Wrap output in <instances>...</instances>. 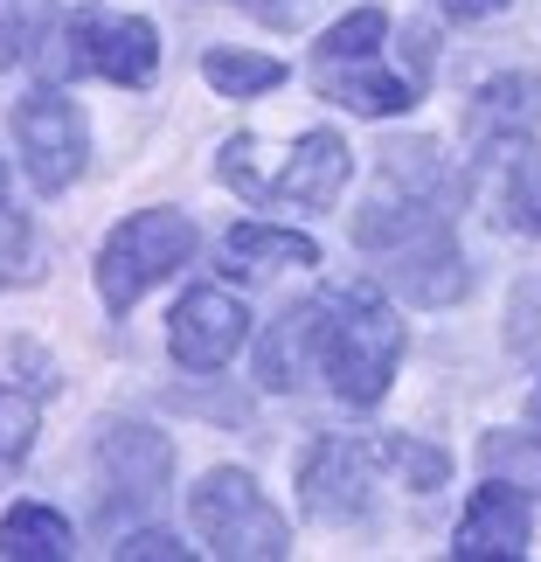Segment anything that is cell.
I'll list each match as a JSON object with an SVG mask.
<instances>
[{"instance_id":"1","label":"cell","mask_w":541,"mask_h":562,"mask_svg":"<svg viewBox=\"0 0 541 562\" xmlns=\"http://www.w3.org/2000/svg\"><path fill=\"white\" fill-rule=\"evenodd\" d=\"M313 369L327 375V389L348 409H375L396 382L403 361V319L388 306V292L375 278H354V285H334L313 299Z\"/></svg>"},{"instance_id":"2","label":"cell","mask_w":541,"mask_h":562,"mask_svg":"<svg viewBox=\"0 0 541 562\" xmlns=\"http://www.w3.org/2000/svg\"><path fill=\"white\" fill-rule=\"evenodd\" d=\"M444 209H451V167L438 139H388L375 154V188L354 215V244L375 265H396L424 244H444L451 236Z\"/></svg>"},{"instance_id":"3","label":"cell","mask_w":541,"mask_h":562,"mask_svg":"<svg viewBox=\"0 0 541 562\" xmlns=\"http://www.w3.org/2000/svg\"><path fill=\"white\" fill-rule=\"evenodd\" d=\"M244 202L264 209H334L340 188H348V139L340 133H298V139H229L223 160H215Z\"/></svg>"},{"instance_id":"4","label":"cell","mask_w":541,"mask_h":562,"mask_svg":"<svg viewBox=\"0 0 541 562\" xmlns=\"http://www.w3.org/2000/svg\"><path fill=\"white\" fill-rule=\"evenodd\" d=\"M188 521L208 542V555H229V562H278V555H292V521L257 493L250 472H236V465H215V472L194 480Z\"/></svg>"},{"instance_id":"5","label":"cell","mask_w":541,"mask_h":562,"mask_svg":"<svg viewBox=\"0 0 541 562\" xmlns=\"http://www.w3.org/2000/svg\"><path fill=\"white\" fill-rule=\"evenodd\" d=\"M188 257H194V223L181 209L125 215V223L104 236V250H98V299H104V313L125 319L146 292L160 285V278H174Z\"/></svg>"},{"instance_id":"6","label":"cell","mask_w":541,"mask_h":562,"mask_svg":"<svg viewBox=\"0 0 541 562\" xmlns=\"http://www.w3.org/2000/svg\"><path fill=\"white\" fill-rule=\"evenodd\" d=\"M465 202L493 229L541 236V146L528 133H486L465 167Z\"/></svg>"},{"instance_id":"7","label":"cell","mask_w":541,"mask_h":562,"mask_svg":"<svg viewBox=\"0 0 541 562\" xmlns=\"http://www.w3.org/2000/svg\"><path fill=\"white\" fill-rule=\"evenodd\" d=\"M98 486H104V521H133V514H154L174 486V445L160 438L154 424H104L98 430Z\"/></svg>"},{"instance_id":"8","label":"cell","mask_w":541,"mask_h":562,"mask_svg":"<svg viewBox=\"0 0 541 562\" xmlns=\"http://www.w3.org/2000/svg\"><path fill=\"white\" fill-rule=\"evenodd\" d=\"M14 146H21V160H29V181L42 194H63L83 175V160H91V125H83L77 98H63L56 83H42V91H29L14 104Z\"/></svg>"},{"instance_id":"9","label":"cell","mask_w":541,"mask_h":562,"mask_svg":"<svg viewBox=\"0 0 541 562\" xmlns=\"http://www.w3.org/2000/svg\"><path fill=\"white\" fill-rule=\"evenodd\" d=\"M63 63L77 77H104L125 91H146L160 77V35L139 14H77L63 29Z\"/></svg>"},{"instance_id":"10","label":"cell","mask_w":541,"mask_h":562,"mask_svg":"<svg viewBox=\"0 0 541 562\" xmlns=\"http://www.w3.org/2000/svg\"><path fill=\"white\" fill-rule=\"evenodd\" d=\"M375 465H382V445H361V438H319L298 465V493H306V514L327 528H348L368 514L375 501Z\"/></svg>"},{"instance_id":"11","label":"cell","mask_w":541,"mask_h":562,"mask_svg":"<svg viewBox=\"0 0 541 562\" xmlns=\"http://www.w3.org/2000/svg\"><path fill=\"white\" fill-rule=\"evenodd\" d=\"M244 334H250V313H244V299H229L223 285L188 292L174 306V319H167V348H174V361L194 375L229 369L236 348H244Z\"/></svg>"},{"instance_id":"12","label":"cell","mask_w":541,"mask_h":562,"mask_svg":"<svg viewBox=\"0 0 541 562\" xmlns=\"http://www.w3.org/2000/svg\"><path fill=\"white\" fill-rule=\"evenodd\" d=\"M528 507H521V493L500 486V480H486L480 493L465 501L459 514V535H451V555L459 562H493V555H507V562H521L528 555Z\"/></svg>"},{"instance_id":"13","label":"cell","mask_w":541,"mask_h":562,"mask_svg":"<svg viewBox=\"0 0 541 562\" xmlns=\"http://www.w3.org/2000/svg\"><path fill=\"white\" fill-rule=\"evenodd\" d=\"M313 83H319V98L348 104V112H361V119H396V112H409V104H417V91H424L417 77L382 70V56H361V63H313Z\"/></svg>"},{"instance_id":"14","label":"cell","mask_w":541,"mask_h":562,"mask_svg":"<svg viewBox=\"0 0 541 562\" xmlns=\"http://www.w3.org/2000/svg\"><path fill=\"white\" fill-rule=\"evenodd\" d=\"M382 285L409 299V306H459V299L472 292V271H465V250L459 236H444V244H424L396 257V265H382Z\"/></svg>"},{"instance_id":"15","label":"cell","mask_w":541,"mask_h":562,"mask_svg":"<svg viewBox=\"0 0 541 562\" xmlns=\"http://www.w3.org/2000/svg\"><path fill=\"white\" fill-rule=\"evenodd\" d=\"M223 265L244 278H278V271H313L319 244L306 229H278V223H244L223 236Z\"/></svg>"},{"instance_id":"16","label":"cell","mask_w":541,"mask_h":562,"mask_svg":"<svg viewBox=\"0 0 541 562\" xmlns=\"http://www.w3.org/2000/svg\"><path fill=\"white\" fill-rule=\"evenodd\" d=\"M313 299L306 306H285L278 313V327L264 334V348H257V382L278 389V396H292V389L313 382Z\"/></svg>"},{"instance_id":"17","label":"cell","mask_w":541,"mask_h":562,"mask_svg":"<svg viewBox=\"0 0 541 562\" xmlns=\"http://www.w3.org/2000/svg\"><path fill=\"white\" fill-rule=\"evenodd\" d=\"M472 139H486V133H534L541 125V77L534 70H507V77H493L472 91Z\"/></svg>"},{"instance_id":"18","label":"cell","mask_w":541,"mask_h":562,"mask_svg":"<svg viewBox=\"0 0 541 562\" xmlns=\"http://www.w3.org/2000/svg\"><path fill=\"white\" fill-rule=\"evenodd\" d=\"M70 549H77V535L56 507L21 501L0 514V562H70Z\"/></svg>"},{"instance_id":"19","label":"cell","mask_w":541,"mask_h":562,"mask_svg":"<svg viewBox=\"0 0 541 562\" xmlns=\"http://www.w3.org/2000/svg\"><path fill=\"white\" fill-rule=\"evenodd\" d=\"M202 77L223 98H257V91H278V83H285V63H278V56H250V49H208Z\"/></svg>"},{"instance_id":"20","label":"cell","mask_w":541,"mask_h":562,"mask_svg":"<svg viewBox=\"0 0 541 562\" xmlns=\"http://www.w3.org/2000/svg\"><path fill=\"white\" fill-rule=\"evenodd\" d=\"M486 480H500L514 493H541V438H514V430H486L480 438Z\"/></svg>"},{"instance_id":"21","label":"cell","mask_w":541,"mask_h":562,"mask_svg":"<svg viewBox=\"0 0 541 562\" xmlns=\"http://www.w3.org/2000/svg\"><path fill=\"white\" fill-rule=\"evenodd\" d=\"M382 42H388V14L382 8H354L348 21H334V29L319 35L313 63H361V56H382Z\"/></svg>"},{"instance_id":"22","label":"cell","mask_w":541,"mask_h":562,"mask_svg":"<svg viewBox=\"0 0 541 562\" xmlns=\"http://www.w3.org/2000/svg\"><path fill=\"white\" fill-rule=\"evenodd\" d=\"M49 21H56L49 0H0V70L29 63L42 49V35H49Z\"/></svg>"},{"instance_id":"23","label":"cell","mask_w":541,"mask_h":562,"mask_svg":"<svg viewBox=\"0 0 541 562\" xmlns=\"http://www.w3.org/2000/svg\"><path fill=\"white\" fill-rule=\"evenodd\" d=\"M29 451H35V403L0 382V480L29 465Z\"/></svg>"},{"instance_id":"24","label":"cell","mask_w":541,"mask_h":562,"mask_svg":"<svg viewBox=\"0 0 541 562\" xmlns=\"http://www.w3.org/2000/svg\"><path fill=\"white\" fill-rule=\"evenodd\" d=\"M507 348L541 361V271H528L507 299Z\"/></svg>"},{"instance_id":"25","label":"cell","mask_w":541,"mask_h":562,"mask_svg":"<svg viewBox=\"0 0 541 562\" xmlns=\"http://www.w3.org/2000/svg\"><path fill=\"white\" fill-rule=\"evenodd\" d=\"M382 465L403 472L409 493H430V486L444 480V451H430V445H417V438H382Z\"/></svg>"},{"instance_id":"26","label":"cell","mask_w":541,"mask_h":562,"mask_svg":"<svg viewBox=\"0 0 541 562\" xmlns=\"http://www.w3.org/2000/svg\"><path fill=\"white\" fill-rule=\"evenodd\" d=\"M112 555H119V562H181V555H194V549H181L174 535H160V528H139V535H119Z\"/></svg>"},{"instance_id":"27","label":"cell","mask_w":541,"mask_h":562,"mask_svg":"<svg viewBox=\"0 0 541 562\" xmlns=\"http://www.w3.org/2000/svg\"><path fill=\"white\" fill-rule=\"evenodd\" d=\"M444 14H459V21H486V14H500V8H514V0H438Z\"/></svg>"},{"instance_id":"28","label":"cell","mask_w":541,"mask_h":562,"mask_svg":"<svg viewBox=\"0 0 541 562\" xmlns=\"http://www.w3.org/2000/svg\"><path fill=\"white\" fill-rule=\"evenodd\" d=\"M0 209H8V167H0Z\"/></svg>"},{"instance_id":"29","label":"cell","mask_w":541,"mask_h":562,"mask_svg":"<svg viewBox=\"0 0 541 562\" xmlns=\"http://www.w3.org/2000/svg\"><path fill=\"white\" fill-rule=\"evenodd\" d=\"M534 424H541V389H534Z\"/></svg>"}]
</instances>
